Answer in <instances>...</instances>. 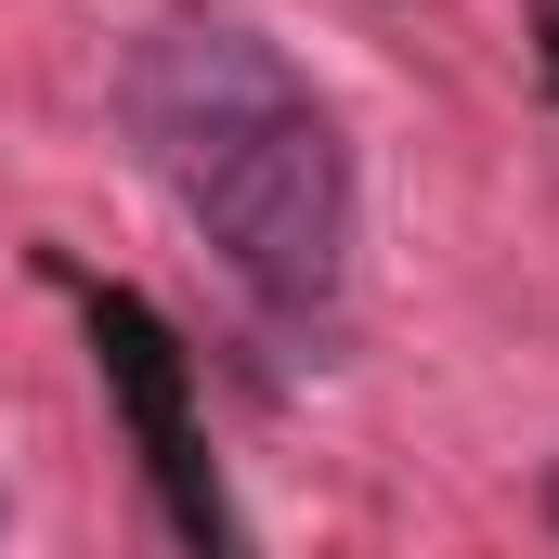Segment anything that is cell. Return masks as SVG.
<instances>
[{"label":"cell","mask_w":559,"mask_h":559,"mask_svg":"<svg viewBox=\"0 0 559 559\" xmlns=\"http://www.w3.org/2000/svg\"><path fill=\"white\" fill-rule=\"evenodd\" d=\"M118 105H131V143L169 182V209L209 235V261L261 312L299 325L338 299V274H352V143L261 26H235V13L143 26L131 66H118Z\"/></svg>","instance_id":"cell-1"},{"label":"cell","mask_w":559,"mask_h":559,"mask_svg":"<svg viewBox=\"0 0 559 559\" xmlns=\"http://www.w3.org/2000/svg\"><path fill=\"white\" fill-rule=\"evenodd\" d=\"M79 325H92V365H105V404L131 417L143 481L169 508V534L195 559H248L235 508H222V468H209V429H195V378H182V338L143 312L131 286H79Z\"/></svg>","instance_id":"cell-2"},{"label":"cell","mask_w":559,"mask_h":559,"mask_svg":"<svg viewBox=\"0 0 559 559\" xmlns=\"http://www.w3.org/2000/svg\"><path fill=\"white\" fill-rule=\"evenodd\" d=\"M547 521H559V468H547Z\"/></svg>","instance_id":"cell-3"}]
</instances>
